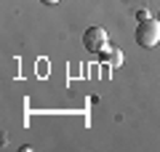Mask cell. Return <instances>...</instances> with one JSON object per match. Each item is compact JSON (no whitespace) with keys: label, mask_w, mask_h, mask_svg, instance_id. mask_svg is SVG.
I'll return each instance as SVG.
<instances>
[{"label":"cell","mask_w":160,"mask_h":152,"mask_svg":"<svg viewBox=\"0 0 160 152\" xmlns=\"http://www.w3.org/2000/svg\"><path fill=\"white\" fill-rule=\"evenodd\" d=\"M136 43L142 45V48H155V45L160 43V22L155 16L142 19V22L136 24Z\"/></svg>","instance_id":"6da1fadb"},{"label":"cell","mask_w":160,"mask_h":152,"mask_svg":"<svg viewBox=\"0 0 160 152\" xmlns=\"http://www.w3.org/2000/svg\"><path fill=\"white\" fill-rule=\"evenodd\" d=\"M83 45H86V51H91V53L104 51V48H107V29H104V27L86 29V35H83Z\"/></svg>","instance_id":"7a4b0ae2"},{"label":"cell","mask_w":160,"mask_h":152,"mask_svg":"<svg viewBox=\"0 0 160 152\" xmlns=\"http://www.w3.org/2000/svg\"><path fill=\"white\" fill-rule=\"evenodd\" d=\"M99 59H102L104 64H109L112 69L123 67V51H120V48H115V45H112V48L107 45L104 51H99Z\"/></svg>","instance_id":"3957f363"},{"label":"cell","mask_w":160,"mask_h":152,"mask_svg":"<svg viewBox=\"0 0 160 152\" xmlns=\"http://www.w3.org/2000/svg\"><path fill=\"white\" fill-rule=\"evenodd\" d=\"M136 19H139V22H142V19H149V11H147V8H139V11H136Z\"/></svg>","instance_id":"277c9868"},{"label":"cell","mask_w":160,"mask_h":152,"mask_svg":"<svg viewBox=\"0 0 160 152\" xmlns=\"http://www.w3.org/2000/svg\"><path fill=\"white\" fill-rule=\"evenodd\" d=\"M40 3H46V6H53V3H59V0H40Z\"/></svg>","instance_id":"5b68a950"},{"label":"cell","mask_w":160,"mask_h":152,"mask_svg":"<svg viewBox=\"0 0 160 152\" xmlns=\"http://www.w3.org/2000/svg\"><path fill=\"white\" fill-rule=\"evenodd\" d=\"M158 22H160V11H158Z\"/></svg>","instance_id":"8992f818"}]
</instances>
